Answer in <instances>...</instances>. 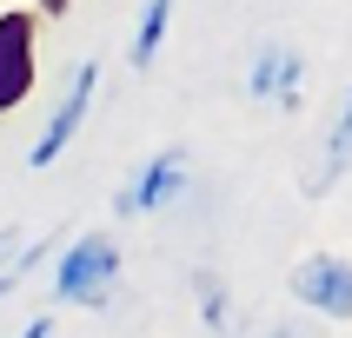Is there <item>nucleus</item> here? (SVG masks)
Listing matches in <instances>:
<instances>
[{
  "instance_id": "obj_3",
  "label": "nucleus",
  "mask_w": 352,
  "mask_h": 338,
  "mask_svg": "<svg viewBox=\"0 0 352 338\" xmlns=\"http://www.w3.org/2000/svg\"><path fill=\"white\" fill-rule=\"evenodd\" d=\"M293 298H306L326 318H352V265L333 252H313L293 265Z\"/></svg>"
},
{
  "instance_id": "obj_10",
  "label": "nucleus",
  "mask_w": 352,
  "mask_h": 338,
  "mask_svg": "<svg viewBox=\"0 0 352 338\" xmlns=\"http://www.w3.org/2000/svg\"><path fill=\"white\" fill-rule=\"evenodd\" d=\"M20 338H54V318H34V325H27Z\"/></svg>"
},
{
  "instance_id": "obj_2",
  "label": "nucleus",
  "mask_w": 352,
  "mask_h": 338,
  "mask_svg": "<svg viewBox=\"0 0 352 338\" xmlns=\"http://www.w3.org/2000/svg\"><path fill=\"white\" fill-rule=\"evenodd\" d=\"M34 73H40L34 14H27V7H14V14H0V119H7L20 99L34 93Z\"/></svg>"
},
{
  "instance_id": "obj_11",
  "label": "nucleus",
  "mask_w": 352,
  "mask_h": 338,
  "mask_svg": "<svg viewBox=\"0 0 352 338\" xmlns=\"http://www.w3.org/2000/svg\"><path fill=\"white\" fill-rule=\"evenodd\" d=\"M7 285H14V272H0V298H7Z\"/></svg>"
},
{
  "instance_id": "obj_7",
  "label": "nucleus",
  "mask_w": 352,
  "mask_h": 338,
  "mask_svg": "<svg viewBox=\"0 0 352 338\" xmlns=\"http://www.w3.org/2000/svg\"><path fill=\"white\" fill-rule=\"evenodd\" d=\"M166 20H173V0H146V14H140V34H133V67H153L160 40H166Z\"/></svg>"
},
{
  "instance_id": "obj_9",
  "label": "nucleus",
  "mask_w": 352,
  "mask_h": 338,
  "mask_svg": "<svg viewBox=\"0 0 352 338\" xmlns=\"http://www.w3.org/2000/svg\"><path fill=\"white\" fill-rule=\"evenodd\" d=\"M34 7H40V14H47V20H60V14H67V7H74V0H34Z\"/></svg>"
},
{
  "instance_id": "obj_5",
  "label": "nucleus",
  "mask_w": 352,
  "mask_h": 338,
  "mask_svg": "<svg viewBox=\"0 0 352 338\" xmlns=\"http://www.w3.org/2000/svg\"><path fill=\"white\" fill-rule=\"evenodd\" d=\"M179 186H186V146H166V153H153L146 166H140V179L113 199V206H120L126 219H133V213H160Z\"/></svg>"
},
{
  "instance_id": "obj_4",
  "label": "nucleus",
  "mask_w": 352,
  "mask_h": 338,
  "mask_svg": "<svg viewBox=\"0 0 352 338\" xmlns=\"http://www.w3.org/2000/svg\"><path fill=\"white\" fill-rule=\"evenodd\" d=\"M94 86H100V67L87 60V67L74 73V93H67V99L54 106V119H47V133H40V139H34V153H27V166H34V173H40V166H54V159L67 153V146H74L80 119H87V106H94Z\"/></svg>"
},
{
  "instance_id": "obj_8",
  "label": "nucleus",
  "mask_w": 352,
  "mask_h": 338,
  "mask_svg": "<svg viewBox=\"0 0 352 338\" xmlns=\"http://www.w3.org/2000/svg\"><path fill=\"white\" fill-rule=\"evenodd\" d=\"M346 159H352V99H346V113H339V126H333V139H326V166L313 173V193H326L339 173H346Z\"/></svg>"
},
{
  "instance_id": "obj_6",
  "label": "nucleus",
  "mask_w": 352,
  "mask_h": 338,
  "mask_svg": "<svg viewBox=\"0 0 352 338\" xmlns=\"http://www.w3.org/2000/svg\"><path fill=\"white\" fill-rule=\"evenodd\" d=\"M299 53L293 47H259V60H253V73H246V93L253 99H279V106H299Z\"/></svg>"
},
{
  "instance_id": "obj_1",
  "label": "nucleus",
  "mask_w": 352,
  "mask_h": 338,
  "mask_svg": "<svg viewBox=\"0 0 352 338\" xmlns=\"http://www.w3.org/2000/svg\"><path fill=\"white\" fill-rule=\"evenodd\" d=\"M113 272H120V245L113 239H74L67 252H60L54 265V298H67V305H107V292H113Z\"/></svg>"
}]
</instances>
